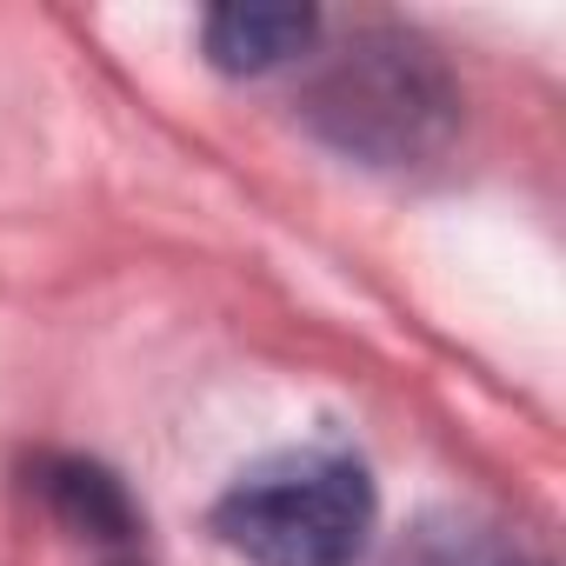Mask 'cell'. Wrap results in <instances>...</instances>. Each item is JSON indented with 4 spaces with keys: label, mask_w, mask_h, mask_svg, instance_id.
Segmentation results:
<instances>
[{
    "label": "cell",
    "mask_w": 566,
    "mask_h": 566,
    "mask_svg": "<svg viewBox=\"0 0 566 566\" xmlns=\"http://www.w3.org/2000/svg\"><path fill=\"white\" fill-rule=\"evenodd\" d=\"M213 533L253 566H354L374 539V480L347 453H280L220 493Z\"/></svg>",
    "instance_id": "obj_2"
},
{
    "label": "cell",
    "mask_w": 566,
    "mask_h": 566,
    "mask_svg": "<svg viewBox=\"0 0 566 566\" xmlns=\"http://www.w3.org/2000/svg\"><path fill=\"white\" fill-rule=\"evenodd\" d=\"M307 120L367 167H413L460 127V87L413 34H360L307 94Z\"/></svg>",
    "instance_id": "obj_1"
},
{
    "label": "cell",
    "mask_w": 566,
    "mask_h": 566,
    "mask_svg": "<svg viewBox=\"0 0 566 566\" xmlns=\"http://www.w3.org/2000/svg\"><path fill=\"white\" fill-rule=\"evenodd\" d=\"M513 566H546V559H513Z\"/></svg>",
    "instance_id": "obj_5"
},
{
    "label": "cell",
    "mask_w": 566,
    "mask_h": 566,
    "mask_svg": "<svg viewBox=\"0 0 566 566\" xmlns=\"http://www.w3.org/2000/svg\"><path fill=\"white\" fill-rule=\"evenodd\" d=\"M321 34L314 8H294V0H233V8H213L200 21V48L220 74H266L287 67L294 54H307Z\"/></svg>",
    "instance_id": "obj_3"
},
{
    "label": "cell",
    "mask_w": 566,
    "mask_h": 566,
    "mask_svg": "<svg viewBox=\"0 0 566 566\" xmlns=\"http://www.w3.org/2000/svg\"><path fill=\"white\" fill-rule=\"evenodd\" d=\"M41 493L74 533H94V539H127L134 533V506H127L120 480L94 460H41Z\"/></svg>",
    "instance_id": "obj_4"
}]
</instances>
